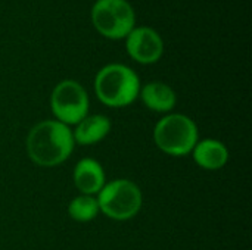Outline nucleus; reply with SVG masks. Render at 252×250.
Listing matches in <instances>:
<instances>
[{"label":"nucleus","instance_id":"nucleus-1","mask_svg":"<svg viewBox=\"0 0 252 250\" xmlns=\"http://www.w3.org/2000/svg\"><path fill=\"white\" fill-rule=\"evenodd\" d=\"M72 149V131L59 121H43L27 137V152L40 167H56L62 164L69 158Z\"/></svg>","mask_w":252,"mask_h":250},{"label":"nucleus","instance_id":"nucleus-2","mask_svg":"<svg viewBox=\"0 0 252 250\" xmlns=\"http://www.w3.org/2000/svg\"><path fill=\"white\" fill-rule=\"evenodd\" d=\"M139 78L128 66L112 63L99 71L94 91L99 100L112 108H123L134 102L139 94Z\"/></svg>","mask_w":252,"mask_h":250},{"label":"nucleus","instance_id":"nucleus-3","mask_svg":"<svg viewBox=\"0 0 252 250\" xmlns=\"http://www.w3.org/2000/svg\"><path fill=\"white\" fill-rule=\"evenodd\" d=\"M157 146L173 156H185L193 150L198 143V128L186 115L173 113L164 116L154 130Z\"/></svg>","mask_w":252,"mask_h":250},{"label":"nucleus","instance_id":"nucleus-4","mask_svg":"<svg viewBox=\"0 0 252 250\" xmlns=\"http://www.w3.org/2000/svg\"><path fill=\"white\" fill-rule=\"evenodd\" d=\"M99 209L109 218L124 221L133 218L142 206V193L130 180H114L99 192Z\"/></svg>","mask_w":252,"mask_h":250},{"label":"nucleus","instance_id":"nucleus-5","mask_svg":"<svg viewBox=\"0 0 252 250\" xmlns=\"http://www.w3.org/2000/svg\"><path fill=\"white\" fill-rule=\"evenodd\" d=\"M96 29L109 38H123L134 27V10L126 0H97L92 10Z\"/></svg>","mask_w":252,"mask_h":250},{"label":"nucleus","instance_id":"nucleus-6","mask_svg":"<svg viewBox=\"0 0 252 250\" xmlns=\"http://www.w3.org/2000/svg\"><path fill=\"white\" fill-rule=\"evenodd\" d=\"M55 116L62 124H78L87 116L89 97L86 90L75 81L65 80L59 83L50 97Z\"/></svg>","mask_w":252,"mask_h":250},{"label":"nucleus","instance_id":"nucleus-7","mask_svg":"<svg viewBox=\"0 0 252 250\" xmlns=\"http://www.w3.org/2000/svg\"><path fill=\"white\" fill-rule=\"evenodd\" d=\"M127 50L134 60L140 63H154L161 57L164 44L155 29L142 27L131 29L128 34Z\"/></svg>","mask_w":252,"mask_h":250},{"label":"nucleus","instance_id":"nucleus-8","mask_svg":"<svg viewBox=\"0 0 252 250\" xmlns=\"http://www.w3.org/2000/svg\"><path fill=\"white\" fill-rule=\"evenodd\" d=\"M74 184L86 196L99 193L105 186V172L94 159H81L74 169Z\"/></svg>","mask_w":252,"mask_h":250},{"label":"nucleus","instance_id":"nucleus-9","mask_svg":"<svg viewBox=\"0 0 252 250\" xmlns=\"http://www.w3.org/2000/svg\"><path fill=\"white\" fill-rule=\"evenodd\" d=\"M193 158L196 164L204 169H220L229 161V152L226 146L217 140H204L193 147Z\"/></svg>","mask_w":252,"mask_h":250},{"label":"nucleus","instance_id":"nucleus-10","mask_svg":"<svg viewBox=\"0 0 252 250\" xmlns=\"http://www.w3.org/2000/svg\"><path fill=\"white\" fill-rule=\"evenodd\" d=\"M109 130H111V122L106 116L93 115L81 119L72 136H74V141L86 146V144H94L102 139H105Z\"/></svg>","mask_w":252,"mask_h":250},{"label":"nucleus","instance_id":"nucleus-11","mask_svg":"<svg viewBox=\"0 0 252 250\" xmlns=\"http://www.w3.org/2000/svg\"><path fill=\"white\" fill-rule=\"evenodd\" d=\"M142 100L151 111L168 112L176 105V94L164 83H149L142 90Z\"/></svg>","mask_w":252,"mask_h":250},{"label":"nucleus","instance_id":"nucleus-12","mask_svg":"<svg viewBox=\"0 0 252 250\" xmlns=\"http://www.w3.org/2000/svg\"><path fill=\"white\" fill-rule=\"evenodd\" d=\"M68 212L72 220L80 221V222H87V221H92L97 215L99 205H97V200L93 199L92 196L83 194L71 200L68 206Z\"/></svg>","mask_w":252,"mask_h":250}]
</instances>
